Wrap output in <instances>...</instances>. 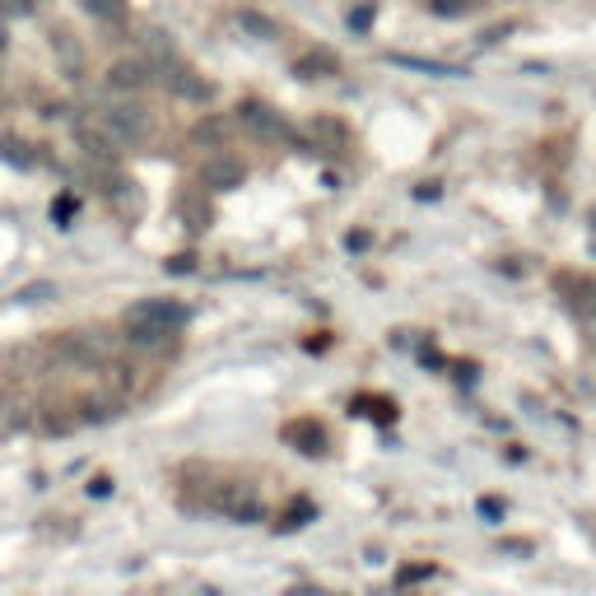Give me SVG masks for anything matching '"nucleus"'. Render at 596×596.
<instances>
[{"label": "nucleus", "instance_id": "obj_1", "mask_svg": "<svg viewBox=\"0 0 596 596\" xmlns=\"http://www.w3.org/2000/svg\"><path fill=\"white\" fill-rule=\"evenodd\" d=\"M182 322H187V308H182V303H173V298H149V303H136V308L126 312V340L140 345V350H149V345H163Z\"/></svg>", "mask_w": 596, "mask_h": 596}, {"label": "nucleus", "instance_id": "obj_2", "mask_svg": "<svg viewBox=\"0 0 596 596\" xmlns=\"http://www.w3.org/2000/svg\"><path fill=\"white\" fill-rule=\"evenodd\" d=\"M215 508L229 522H238V527H252V522H266V499H261L257 485H243V480H233V485H224L215 494Z\"/></svg>", "mask_w": 596, "mask_h": 596}, {"label": "nucleus", "instance_id": "obj_3", "mask_svg": "<svg viewBox=\"0 0 596 596\" xmlns=\"http://www.w3.org/2000/svg\"><path fill=\"white\" fill-rule=\"evenodd\" d=\"M103 126L112 131L117 145H140L149 136V112L136 108V103H117V108L103 112Z\"/></svg>", "mask_w": 596, "mask_h": 596}, {"label": "nucleus", "instance_id": "obj_4", "mask_svg": "<svg viewBox=\"0 0 596 596\" xmlns=\"http://www.w3.org/2000/svg\"><path fill=\"white\" fill-rule=\"evenodd\" d=\"M201 182H205V187H215V191L243 187V182H247V163L233 159V154H215V159H205Z\"/></svg>", "mask_w": 596, "mask_h": 596}, {"label": "nucleus", "instance_id": "obj_5", "mask_svg": "<svg viewBox=\"0 0 596 596\" xmlns=\"http://www.w3.org/2000/svg\"><path fill=\"white\" fill-rule=\"evenodd\" d=\"M559 294L569 303L573 317H596V280L592 275H559Z\"/></svg>", "mask_w": 596, "mask_h": 596}, {"label": "nucleus", "instance_id": "obj_6", "mask_svg": "<svg viewBox=\"0 0 596 596\" xmlns=\"http://www.w3.org/2000/svg\"><path fill=\"white\" fill-rule=\"evenodd\" d=\"M243 126L252 131V136H261V140H285L289 136V126H285V117L275 108H266V103H243Z\"/></svg>", "mask_w": 596, "mask_h": 596}, {"label": "nucleus", "instance_id": "obj_7", "mask_svg": "<svg viewBox=\"0 0 596 596\" xmlns=\"http://www.w3.org/2000/svg\"><path fill=\"white\" fill-rule=\"evenodd\" d=\"M149 75H154V66L149 61H112L108 66V89H117V94H136V89H145Z\"/></svg>", "mask_w": 596, "mask_h": 596}, {"label": "nucleus", "instance_id": "obj_8", "mask_svg": "<svg viewBox=\"0 0 596 596\" xmlns=\"http://www.w3.org/2000/svg\"><path fill=\"white\" fill-rule=\"evenodd\" d=\"M168 89H173V98H187V103H210V98H215V84L201 80L196 70H173V75H168Z\"/></svg>", "mask_w": 596, "mask_h": 596}, {"label": "nucleus", "instance_id": "obj_9", "mask_svg": "<svg viewBox=\"0 0 596 596\" xmlns=\"http://www.w3.org/2000/svg\"><path fill=\"white\" fill-rule=\"evenodd\" d=\"M75 145H80L89 159H112V154H117V140H112L108 126L80 122V126H75Z\"/></svg>", "mask_w": 596, "mask_h": 596}, {"label": "nucleus", "instance_id": "obj_10", "mask_svg": "<svg viewBox=\"0 0 596 596\" xmlns=\"http://www.w3.org/2000/svg\"><path fill=\"white\" fill-rule=\"evenodd\" d=\"M177 215H182V224H187L191 233H205L210 224H215V205L205 201L201 191H187V196L177 201Z\"/></svg>", "mask_w": 596, "mask_h": 596}, {"label": "nucleus", "instance_id": "obj_11", "mask_svg": "<svg viewBox=\"0 0 596 596\" xmlns=\"http://www.w3.org/2000/svg\"><path fill=\"white\" fill-rule=\"evenodd\" d=\"M56 354H61L66 364H98V359H103V345H98V336H61Z\"/></svg>", "mask_w": 596, "mask_h": 596}, {"label": "nucleus", "instance_id": "obj_12", "mask_svg": "<svg viewBox=\"0 0 596 596\" xmlns=\"http://www.w3.org/2000/svg\"><path fill=\"white\" fill-rule=\"evenodd\" d=\"M294 75H303V80H326V75H340V61L331 52H303L294 61Z\"/></svg>", "mask_w": 596, "mask_h": 596}, {"label": "nucleus", "instance_id": "obj_13", "mask_svg": "<svg viewBox=\"0 0 596 596\" xmlns=\"http://www.w3.org/2000/svg\"><path fill=\"white\" fill-rule=\"evenodd\" d=\"M52 52H56V61H61V70H70V75H80V70H84L80 42L70 38L66 28H52Z\"/></svg>", "mask_w": 596, "mask_h": 596}, {"label": "nucleus", "instance_id": "obj_14", "mask_svg": "<svg viewBox=\"0 0 596 596\" xmlns=\"http://www.w3.org/2000/svg\"><path fill=\"white\" fill-rule=\"evenodd\" d=\"M108 201L122 210V215H136V205H140V191H136V182L131 177H108Z\"/></svg>", "mask_w": 596, "mask_h": 596}, {"label": "nucleus", "instance_id": "obj_15", "mask_svg": "<svg viewBox=\"0 0 596 596\" xmlns=\"http://www.w3.org/2000/svg\"><path fill=\"white\" fill-rule=\"evenodd\" d=\"M238 24H243L252 38H261V42L280 38V24H275V19H266V14H257V10H243V14H238Z\"/></svg>", "mask_w": 596, "mask_h": 596}, {"label": "nucleus", "instance_id": "obj_16", "mask_svg": "<svg viewBox=\"0 0 596 596\" xmlns=\"http://www.w3.org/2000/svg\"><path fill=\"white\" fill-rule=\"evenodd\" d=\"M285 438H289V443H308L303 452H322V447H326V434L317 429V424H308V420H303V424H289Z\"/></svg>", "mask_w": 596, "mask_h": 596}, {"label": "nucleus", "instance_id": "obj_17", "mask_svg": "<svg viewBox=\"0 0 596 596\" xmlns=\"http://www.w3.org/2000/svg\"><path fill=\"white\" fill-rule=\"evenodd\" d=\"M24 140H0V159H10L14 168H33L38 163V154H24Z\"/></svg>", "mask_w": 596, "mask_h": 596}, {"label": "nucleus", "instance_id": "obj_18", "mask_svg": "<svg viewBox=\"0 0 596 596\" xmlns=\"http://www.w3.org/2000/svg\"><path fill=\"white\" fill-rule=\"evenodd\" d=\"M191 140H196V145H219V149H224V122L210 117V122H201L196 131H191Z\"/></svg>", "mask_w": 596, "mask_h": 596}, {"label": "nucleus", "instance_id": "obj_19", "mask_svg": "<svg viewBox=\"0 0 596 596\" xmlns=\"http://www.w3.org/2000/svg\"><path fill=\"white\" fill-rule=\"evenodd\" d=\"M89 14H98V19H122L126 14V0H80Z\"/></svg>", "mask_w": 596, "mask_h": 596}, {"label": "nucleus", "instance_id": "obj_20", "mask_svg": "<svg viewBox=\"0 0 596 596\" xmlns=\"http://www.w3.org/2000/svg\"><path fill=\"white\" fill-rule=\"evenodd\" d=\"M466 5H471V0H429V10H434L438 19H457V14H466Z\"/></svg>", "mask_w": 596, "mask_h": 596}, {"label": "nucleus", "instance_id": "obj_21", "mask_svg": "<svg viewBox=\"0 0 596 596\" xmlns=\"http://www.w3.org/2000/svg\"><path fill=\"white\" fill-rule=\"evenodd\" d=\"M75 210H80V201H75V196H56V205H52V219H56V224H66V219L75 215Z\"/></svg>", "mask_w": 596, "mask_h": 596}, {"label": "nucleus", "instance_id": "obj_22", "mask_svg": "<svg viewBox=\"0 0 596 596\" xmlns=\"http://www.w3.org/2000/svg\"><path fill=\"white\" fill-rule=\"evenodd\" d=\"M168 271L173 275H182V271H196V257H191V252H177V257H168Z\"/></svg>", "mask_w": 596, "mask_h": 596}, {"label": "nucleus", "instance_id": "obj_23", "mask_svg": "<svg viewBox=\"0 0 596 596\" xmlns=\"http://www.w3.org/2000/svg\"><path fill=\"white\" fill-rule=\"evenodd\" d=\"M108 489H112V480H108V475H98L94 485H89V494H94V499H103V494H108Z\"/></svg>", "mask_w": 596, "mask_h": 596}, {"label": "nucleus", "instance_id": "obj_24", "mask_svg": "<svg viewBox=\"0 0 596 596\" xmlns=\"http://www.w3.org/2000/svg\"><path fill=\"white\" fill-rule=\"evenodd\" d=\"M368 19H373V10H354V14H350L354 28H368Z\"/></svg>", "mask_w": 596, "mask_h": 596}]
</instances>
